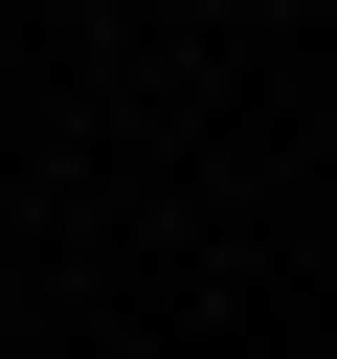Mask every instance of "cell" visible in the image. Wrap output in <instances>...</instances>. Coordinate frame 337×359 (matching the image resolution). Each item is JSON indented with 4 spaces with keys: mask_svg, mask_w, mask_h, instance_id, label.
I'll list each match as a JSON object with an SVG mask.
<instances>
[]
</instances>
